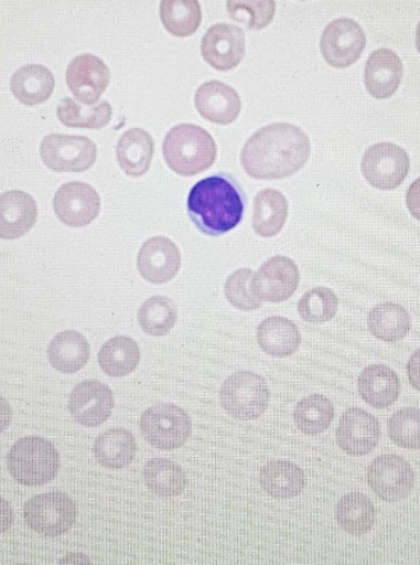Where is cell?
Wrapping results in <instances>:
<instances>
[{"label":"cell","mask_w":420,"mask_h":565,"mask_svg":"<svg viewBox=\"0 0 420 565\" xmlns=\"http://www.w3.org/2000/svg\"><path fill=\"white\" fill-rule=\"evenodd\" d=\"M111 73L99 57L80 55L71 62L67 70V83L74 97L86 106L99 102L109 87Z\"/></svg>","instance_id":"obj_17"},{"label":"cell","mask_w":420,"mask_h":565,"mask_svg":"<svg viewBox=\"0 0 420 565\" xmlns=\"http://www.w3.org/2000/svg\"><path fill=\"white\" fill-rule=\"evenodd\" d=\"M53 210L64 225L82 228L99 217L101 199L91 185L72 181L58 189L53 199Z\"/></svg>","instance_id":"obj_13"},{"label":"cell","mask_w":420,"mask_h":565,"mask_svg":"<svg viewBox=\"0 0 420 565\" xmlns=\"http://www.w3.org/2000/svg\"><path fill=\"white\" fill-rule=\"evenodd\" d=\"M61 564H88L90 563L89 558L83 556V554H72L67 558H64L60 562Z\"/></svg>","instance_id":"obj_46"},{"label":"cell","mask_w":420,"mask_h":565,"mask_svg":"<svg viewBox=\"0 0 420 565\" xmlns=\"http://www.w3.org/2000/svg\"><path fill=\"white\" fill-rule=\"evenodd\" d=\"M403 66L392 50L380 49L371 53L366 62L364 82L371 97L389 99L400 88Z\"/></svg>","instance_id":"obj_20"},{"label":"cell","mask_w":420,"mask_h":565,"mask_svg":"<svg viewBox=\"0 0 420 565\" xmlns=\"http://www.w3.org/2000/svg\"><path fill=\"white\" fill-rule=\"evenodd\" d=\"M360 168L371 186L391 191L403 183L411 169V161L402 147L383 142L366 149Z\"/></svg>","instance_id":"obj_9"},{"label":"cell","mask_w":420,"mask_h":565,"mask_svg":"<svg viewBox=\"0 0 420 565\" xmlns=\"http://www.w3.org/2000/svg\"><path fill=\"white\" fill-rule=\"evenodd\" d=\"M246 209L244 189L233 175L217 173L202 179L187 198L193 225L211 237H220L240 225Z\"/></svg>","instance_id":"obj_2"},{"label":"cell","mask_w":420,"mask_h":565,"mask_svg":"<svg viewBox=\"0 0 420 565\" xmlns=\"http://www.w3.org/2000/svg\"><path fill=\"white\" fill-rule=\"evenodd\" d=\"M407 375L412 387L420 392V349L408 360Z\"/></svg>","instance_id":"obj_43"},{"label":"cell","mask_w":420,"mask_h":565,"mask_svg":"<svg viewBox=\"0 0 420 565\" xmlns=\"http://www.w3.org/2000/svg\"><path fill=\"white\" fill-rule=\"evenodd\" d=\"M299 282L300 273L295 262L277 255L254 274L251 290L262 302L280 303L297 292Z\"/></svg>","instance_id":"obj_12"},{"label":"cell","mask_w":420,"mask_h":565,"mask_svg":"<svg viewBox=\"0 0 420 565\" xmlns=\"http://www.w3.org/2000/svg\"><path fill=\"white\" fill-rule=\"evenodd\" d=\"M202 56L214 70L228 72L238 67L245 57V34L235 25L212 26L202 40Z\"/></svg>","instance_id":"obj_14"},{"label":"cell","mask_w":420,"mask_h":565,"mask_svg":"<svg viewBox=\"0 0 420 565\" xmlns=\"http://www.w3.org/2000/svg\"><path fill=\"white\" fill-rule=\"evenodd\" d=\"M36 201L20 190L7 191L0 195V239H19L37 221Z\"/></svg>","instance_id":"obj_21"},{"label":"cell","mask_w":420,"mask_h":565,"mask_svg":"<svg viewBox=\"0 0 420 565\" xmlns=\"http://www.w3.org/2000/svg\"><path fill=\"white\" fill-rule=\"evenodd\" d=\"M10 89L21 104L35 106L49 100L55 90V77L46 67L29 65L14 73Z\"/></svg>","instance_id":"obj_28"},{"label":"cell","mask_w":420,"mask_h":565,"mask_svg":"<svg viewBox=\"0 0 420 565\" xmlns=\"http://www.w3.org/2000/svg\"><path fill=\"white\" fill-rule=\"evenodd\" d=\"M338 311V297L329 287H315L300 298L298 312L305 322L326 323Z\"/></svg>","instance_id":"obj_38"},{"label":"cell","mask_w":420,"mask_h":565,"mask_svg":"<svg viewBox=\"0 0 420 565\" xmlns=\"http://www.w3.org/2000/svg\"><path fill=\"white\" fill-rule=\"evenodd\" d=\"M13 419V411L10 404L0 397V434L4 433Z\"/></svg>","instance_id":"obj_45"},{"label":"cell","mask_w":420,"mask_h":565,"mask_svg":"<svg viewBox=\"0 0 420 565\" xmlns=\"http://www.w3.org/2000/svg\"><path fill=\"white\" fill-rule=\"evenodd\" d=\"M14 510L6 499L0 497V533L7 532L14 524Z\"/></svg>","instance_id":"obj_44"},{"label":"cell","mask_w":420,"mask_h":565,"mask_svg":"<svg viewBox=\"0 0 420 565\" xmlns=\"http://www.w3.org/2000/svg\"><path fill=\"white\" fill-rule=\"evenodd\" d=\"M177 322V308L165 296H153L140 306L138 323L150 337H165Z\"/></svg>","instance_id":"obj_35"},{"label":"cell","mask_w":420,"mask_h":565,"mask_svg":"<svg viewBox=\"0 0 420 565\" xmlns=\"http://www.w3.org/2000/svg\"><path fill=\"white\" fill-rule=\"evenodd\" d=\"M414 472L405 458L383 455L368 468V483L374 493L387 503H397L412 493Z\"/></svg>","instance_id":"obj_11"},{"label":"cell","mask_w":420,"mask_h":565,"mask_svg":"<svg viewBox=\"0 0 420 565\" xmlns=\"http://www.w3.org/2000/svg\"><path fill=\"white\" fill-rule=\"evenodd\" d=\"M42 162L53 172L84 173L98 158V147L88 137L53 134L41 143Z\"/></svg>","instance_id":"obj_7"},{"label":"cell","mask_w":420,"mask_h":565,"mask_svg":"<svg viewBox=\"0 0 420 565\" xmlns=\"http://www.w3.org/2000/svg\"><path fill=\"white\" fill-rule=\"evenodd\" d=\"M271 399L267 382L250 371L233 373L220 388V403L226 413L238 420L260 418Z\"/></svg>","instance_id":"obj_5"},{"label":"cell","mask_w":420,"mask_h":565,"mask_svg":"<svg viewBox=\"0 0 420 565\" xmlns=\"http://www.w3.org/2000/svg\"><path fill=\"white\" fill-rule=\"evenodd\" d=\"M163 153L172 172L181 177H195L214 164L217 143L202 127L181 124L172 127L165 136Z\"/></svg>","instance_id":"obj_3"},{"label":"cell","mask_w":420,"mask_h":565,"mask_svg":"<svg viewBox=\"0 0 420 565\" xmlns=\"http://www.w3.org/2000/svg\"><path fill=\"white\" fill-rule=\"evenodd\" d=\"M289 213L287 198L276 189H265L255 196L252 227L262 238L282 232Z\"/></svg>","instance_id":"obj_26"},{"label":"cell","mask_w":420,"mask_h":565,"mask_svg":"<svg viewBox=\"0 0 420 565\" xmlns=\"http://www.w3.org/2000/svg\"><path fill=\"white\" fill-rule=\"evenodd\" d=\"M257 343L269 356L284 359L297 353L301 334L297 324L284 317H269L257 328Z\"/></svg>","instance_id":"obj_24"},{"label":"cell","mask_w":420,"mask_h":565,"mask_svg":"<svg viewBox=\"0 0 420 565\" xmlns=\"http://www.w3.org/2000/svg\"><path fill=\"white\" fill-rule=\"evenodd\" d=\"M358 390L362 398L371 407L384 409L400 397L401 383L389 366L371 365L360 373Z\"/></svg>","instance_id":"obj_23"},{"label":"cell","mask_w":420,"mask_h":565,"mask_svg":"<svg viewBox=\"0 0 420 565\" xmlns=\"http://www.w3.org/2000/svg\"><path fill=\"white\" fill-rule=\"evenodd\" d=\"M77 514L74 501L60 492L36 495L24 508L28 526L47 537H58L68 532L77 520Z\"/></svg>","instance_id":"obj_8"},{"label":"cell","mask_w":420,"mask_h":565,"mask_svg":"<svg viewBox=\"0 0 420 565\" xmlns=\"http://www.w3.org/2000/svg\"><path fill=\"white\" fill-rule=\"evenodd\" d=\"M233 20L250 30H263L276 14V0H228L226 3Z\"/></svg>","instance_id":"obj_39"},{"label":"cell","mask_w":420,"mask_h":565,"mask_svg":"<svg viewBox=\"0 0 420 565\" xmlns=\"http://www.w3.org/2000/svg\"><path fill=\"white\" fill-rule=\"evenodd\" d=\"M61 458L46 439L37 436L19 440L8 455L10 475L26 487L43 486L55 479L60 471Z\"/></svg>","instance_id":"obj_4"},{"label":"cell","mask_w":420,"mask_h":565,"mask_svg":"<svg viewBox=\"0 0 420 565\" xmlns=\"http://www.w3.org/2000/svg\"><path fill=\"white\" fill-rule=\"evenodd\" d=\"M381 436L378 419L360 408L343 414L337 429V443L351 456H365L378 446Z\"/></svg>","instance_id":"obj_18"},{"label":"cell","mask_w":420,"mask_h":565,"mask_svg":"<svg viewBox=\"0 0 420 565\" xmlns=\"http://www.w3.org/2000/svg\"><path fill=\"white\" fill-rule=\"evenodd\" d=\"M406 204L411 215L420 221V178L413 181L406 194Z\"/></svg>","instance_id":"obj_42"},{"label":"cell","mask_w":420,"mask_h":565,"mask_svg":"<svg viewBox=\"0 0 420 565\" xmlns=\"http://www.w3.org/2000/svg\"><path fill=\"white\" fill-rule=\"evenodd\" d=\"M340 526L353 536H362L375 524V509L370 499L362 493L344 495L336 509Z\"/></svg>","instance_id":"obj_34"},{"label":"cell","mask_w":420,"mask_h":565,"mask_svg":"<svg viewBox=\"0 0 420 565\" xmlns=\"http://www.w3.org/2000/svg\"><path fill=\"white\" fill-rule=\"evenodd\" d=\"M260 483L268 495L292 499L303 493L306 478L303 469L295 463L272 461L261 469Z\"/></svg>","instance_id":"obj_27"},{"label":"cell","mask_w":420,"mask_h":565,"mask_svg":"<svg viewBox=\"0 0 420 565\" xmlns=\"http://www.w3.org/2000/svg\"><path fill=\"white\" fill-rule=\"evenodd\" d=\"M140 349L136 340L125 335H118L100 349L99 365L111 377H125L132 373L139 365Z\"/></svg>","instance_id":"obj_31"},{"label":"cell","mask_w":420,"mask_h":565,"mask_svg":"<svg viewBox=\"0 0 420 565\" xmlns=\"http://www.w3.org/2000/svg\"><path fill=\"white\" fill-rule=\"evenodd\" d=\"M47 355L53 369L72 375L88 364L90 345L79 332L66 330L51 340Z\"/></svg>","instance_id":"obj_25"},{"label":"cell","mask_w":420,"mask_h":565,"mask_svg":"<svg viewBox=\"0 0 420 565\" xmlns=\"http://www.w3.org/2000/svg\"><path fill=\"white\" fill-rule=\"evenodd\" d=\"M252 277L254 271L251 269H240L231 274L225 282L226 300L240 311H256L262 306V301L258 300L251 290Z\"/></svg>","instance_id":"obj_41"},{"label":"cell","mask_w":420,"mask_h":565,"mask_svg":"<svg viewBox=\"0 0 420 565\" xmlns=\"http://www.w3.org/2000/svg\"><path fill=\"white\" fill-rule=\"evenodd\" d=\"M416 45H417L418 52L420 53V23L417 26Z\"/></svg>","instance_id":"obj_47"},{"label":"cell","mask_w":420,"mask_h":565,"mask_svg":"<svg viewBox=\"0 0 420 565\" xmlns=\"http://www.w3.org/2000/svg\"><path fill=\"white\" fill-rule=\"evenodd\" d=\"M154 151L155 143L150 134L142 129H131L117 143V162L128 177H143L152 166Z\"/></svg>","instance_id":"obj_22"},{"label":"cell","mask_w":420,"mask_h":565,"mask_svg":"<svg viewBox=\"0 0 420 565\" xmlns=\"http://www.w3.org/2000/svg\"><path fill=\"white\" fill-rule=\"evenodd\" d=\"M114 407L112 391L99 381H84L71 393L72 417L88 428H95L109 419Z\"/></svg>","instance_id":"obj_16"},{"label":"cell","mask_w":420,"mask_h":565,"mask_svg":"<svg viewBox=\"0 0 420 565\" xmlns=\"http://www.w3.org/2000/svg\"><path fill=\"white\" fill-rule=\"evenodd\" d=\"M58 119L63 125L77 127V129L100 130L109 125L112 119V106L101 102L84 108L72 98H64L57 109Z\"/></svg>","instance_id":"obj_36"},{"label":"cell","mask_w":420,"mask_h":565,"mask_svg":"<svg viewBox=\"0 0 420 565\" xmlns=\"http://www.w3.org/2000/svg\"><path fill=\"white\" fill-rule=\"evenodd\" d=\"M333 419H335V408L322 394H311L300 401L294 411V420L299 430L310 436L326 431Z\"/></svg>","instance_id":"obj_37"},{"label":"cell","mask_w":420,"mask_h":565,"mask_svg":"<svg viewBox=\"0 0 420 565\" xmlns=\"http://www.w3.org/2000/svg\"><path fill=\"white\" fill-rule=\"evenodd\" d=\"M181 252L168 237L149 238L140 248L137 268L148 282L166 284L174 280L181 269Z\"/></svg>","instance_id":"obj_15"},{"label":"cell","mask_w":420,"mask_h":565,"mask_svg":"<svg viewBox=\"0 0 420 565\" xmlns=\"http://www.w3.org/2000/svg\"><path fill=\"white\" fill-rule=\"evenodd\" d=\"M370 333L386 343H397L411 330L412 321L406 309L397 303L385 302L371 309L368 316Z\"/></svg>","instance_id":"obj_30"},{"label":"cell","mask_w":420,"mask_h":565,"mask_svg":"<svg viewBox=\"0 0 420 565\" xmlns=\"http://www.w3.org/2000/svg\"><path fill=\"white\" fill-rule=\"evenodd\" d=\"M391 440L408 450H420V411L405 408L396 412L389 420Z\"/></svg>","instance_id":"obj_40"},{"label":"cell","mask_w":420,"mask_h":565,"mask_svg":"<svg viewBox=\"0 0 420 565\" xmlns=\"http://www.w3.org/2000/svg\"><path fill=\"white\" fill-rule=\"evenodd\" d=\"M136 454L134 436L125 429L107 430L94 445L96 461L109 469H122L131 465Z\"/></svg>","instance_id":"obj_29"},{"label":"cell","mask_w":420,"mask_h":565,"mask_svg":"<svg viewBox=\"0 0 420 565\" xmlns=\"http://www.w3.org/2000/svg\"><path fill=\"white\" fill-rule=\"evenodd\" d=\"M144 481L149 490L161 498H174L187 487L185 471L166 458H154L144 467Z\"/></svg>","instance_id":"obj_33"},{"label":"cell","mask_w":420,"mask_h":565,"mask_svg":"<svg viewBox=\"0 0 420 565\" xmlns=\"http://www.w3.org/2000/svg\"><path fill=\"white\" fill-rule=\"evenodd\" d=\"M366 46V36L362 26L352 19L332 21L323 31L321 52L330 66L348 68L357 62Z\"/></svg>","instance_id":"obj_10"},{"label":"cell","mask_w":420,"mask_h":565,"mask_svg":"<svg viewBox=\"0 0 420 565\" xmlns=\"http://www.w3.org/2000/svg\"><path fill=\"white\" fill-rule=\"evenodd\" d=\"M197 111L217 125H230L241 113V99L230 85L211 81L201 85L195 95Z\"/></svg>","instance_id":"obj_19"},{"label":"cell","mask_w":420,"mask_h":565,"mask_svg":"<svg viewBox=\"0 0 420 565\" xmlns=\"http://www.w3.org/2000/svg\"><path fill=\"white\" fill-rule=\"evenodd\" d=\"M144 439L161 451H172L185 445L192 434L189 414L175 404H157L140 418Z\"/></svg>","instance_id":"obj_6"},{"label":"cell","mask_w":420,"mask_h":565,"mask_svg":"<svg viewBox=\"0 0 420 565\" xmlns=\"http://www.w3.org/2000/svg\"><path fill=\"white\" fill-rule=\"evenodd\" d=\"M310 156L309 136L298 126L279 122L263 127L247 140L241 166L257 180L286 179L303 169Z\"/></svg>","instance_id":"obj_1"},{"label":"cell","mask_w":420,"mask_h":565,"mask_svg":"<svg viewBox=\"0 0 420 565\" xmlns=\"http://www.w3.org/2000/svg\"><path fill=\"white\" fill-rule=\"evenodd\" d=\"M160 18L171 35L189 38L201 26V4L198 0H161Z\"/></svg>","instance_id":"obj_32"}]
</instances>
